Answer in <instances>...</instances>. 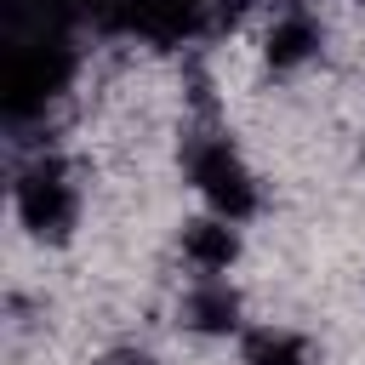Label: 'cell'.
Here are the masks:
<instances>
[{
	"mask_svg": "<svg viewBox=\"0 0 365 365\" xmlns=\"http://www.w3.org/2000/svg\"><path fill=\"white\" fill-rule=\"evenodd\" d=\"M6 217L40 251L74 245L80 222H86V177H80V165L68 154H57V148H34L29 160H17L11 182H6Z\"/></svg>",
	"mask_w": 365,
	"mask_h": 365,
	"instance_id": "cell-1",
	"label": "cell"
},
{
	"mask_svg": "<svg viewBox=\"0 0 365 365\" xmlns=\"http://www.w3.org/2000/svg\"><path fill=\"white\" fill-rule=\"evenodd\" d=\"M182 182H188V200L217 211V217H234V222H257L268 211V188H262V171L251 165V154L228 137V131H194L182 137Z\"/></svg>",
	"mask_w": 365,
	"mask_h": 365,
	"instance_id": "cell-2",
	"label": "cell"
},
{
	"mask_svg": "<svg viewBox=\"0 0 365 365\" xmlns=\"http://www.w3.org/2000/svg\"><path fill=\"white\" fill-rule=\"evenodd\" d=\"M165 319L194 348H234V336L257 314H251V297H245L240 274H228V279H177Z\"/></svg>",
	"mask_w": 365,
	"mask_h": 365,
	"instance_id": "cell-3",
	"label": "cell"
},
{
	"mask_svg": "<svg viewBox=\"0 0 365 365\" xmlns=\"http://www.w3.org/2000/svg\"><path fill=\"white\" fill-rule=\"evenodd\" d=\"M251 257V228L234 217H217L205 205H188L171 222V262L177 279H228Z\"/></svg>",
	"mask_w": 365,
	"mask_h": 365,
	"instance_id": "cell-4",
	"label": "cell"
},
{
	"mask_svg": "<svg viewBox=\"0 0 365 365\" xmlns=\"http://www.w3.org/2000/svg\"><path fill=\"white\" fill-rule=\"evenodd\" d=\"M251 51H257V68H262L268 80H302V74H314V68L325 63L331 29H325V17L308 11V6H279V11L262 17Z\"/></svg>",
	"mask_w": 365,
	"mask_h": 365,
	"instance_id": "cell-5",
	"label": "cell"
},
{
	"mask_svg": "<svg viewBox=\"0 0 365 365\" xmlns=\"http://www.w3.org/2000/svg\"><path fill=\"white\" fill-rule=\"evenodd\" d=\"M228 359H234V365H325V342H319L314 331L291 325V319H262V314H257V319L234 336Z\"/></svg>",
	"mask_w": 365,
	"mask_h": 365,
	"instance_id": "cell-6",
	"label": "cell"
},
{
	"mask_svg": "<svg viewBox=\"0 0 365 365\" xmlns=\"http://www.w3.org/2000/svg\"><path fill=\"white\" fill-rule=\"evenodd\" d=\"M91 365H171L148 336H108L91 348Z\"/></svg>",
	"mask_w": 365,
	"mask_h": 365,
	"instance_id": "cell-7",
	"label": "cell"
}]
</instances>
